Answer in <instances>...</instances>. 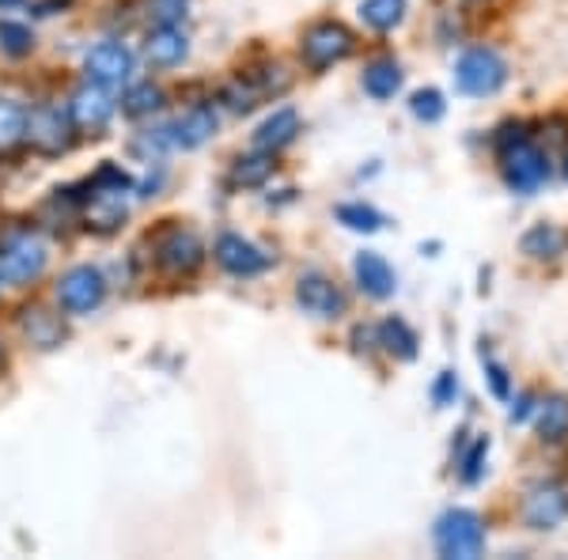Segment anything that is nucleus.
I'll list each match as a JSON object with an SVG mask.
<instances>
[{
    "instance_id": "nucleus-35",
    "label": "nucleus",
    "mask_w": 568,
    "mask_h": 560,
    "mask_svg": "<svg viewBox=\"0 0 568 560\" xmlns=\"http://www.w3.org/2000/svg\"><path fill=\"white\" fill-rule=\"evenodd\" d=\"M565 174H568V160H565Z\"/></svg>"
},
{
    "instance_id": "nucleus-1",
    "label": "nucleus",
    "mask_w": 568,
    "mask_h": 560,
    "mask_svg": "<svg viewBox=\"0 0 568 560\" xmlns=\"http://www.w3.org/2000/svg\"><path fill=\"white\" fill-rule=\"evenodd\" d=\"M436 553L447 560H474L485 549V522L466 508H452L436 519Z\"/></svg>"
},
{
    "instance_id": "nucleus-12",
    "label": "nucleus",
    "mask_w": 568,
    "mask_h": 560,
    "mask_svg": "<svg viewBox=\"0 0 568 560\" xmlns=\"http://www.w3.org/2000/svg\"><path fill=\"white\" fill-rule=\"evenodd\" d=\"M296 303L315 318H342L345 315V292L323 273H304L296 284Z\"/></svg>"
},
{
    "instance_id": "nucleus-20",
    "label": "nucleus",
    "mask_w": 568,
    "mask_h": 560,
    "mask_svg": "<svg viewBox=\"0 0 568 560\" xmlns=\"http://www.w3.org/2000/svg\"><path fill=\"white\" fill-rule=\"evenodd\" d=\"M538 436L546 444H561L568 439V398L565 394H554L538 406Z\"/></svg>"
},
{
    "instance_id": "nucleus-24",
    "label": "nucleus",
    "mask_w": 568,
    "mask_h": 560,
    "mask_svg": "<svg viewBox=\"0 0 568 560\" xmlns=\"http://www.w3.org/2000/svg\"><path fill=\"white\" fill-rule=\"evenodd\" d=\"M27 136V106L16 99H0V149H12Z\"/></svg>"
},
{
    "instance_id": "nucleus-16",
    "label": "nucleus",
    "mask_w": 568,
    "mask_h": 560,
    "mask_svg": "<svg viewBox=\"0 0 568 560\" xmlns=\"http://www.w3.org/2000/svg\"><path fill=\"white\" fill-rule=\"evenodd\" d=\"M144 53H149L152 65L171 69V65H179V61H186L190 39H186V31H182L179 23H160L149 34V42H144Z\"/></svg>"
},
{
    "instance_id": "nucleus-29",
    "label": "nucleus",
    "mask_w": 568,
    "mask_h": 560,
    "mask_svg": "<svg viewBox=\"0 0 568 560\" xmlns=\"http://www.w3.org/2000/svg\"><path fill=\"white\" fill-rule=\"evenodd\" d=\"M409 110H414V118H417V122L436 125L439 118L447 114V103H444V95H439L436 88H425V91H417V95L409 99Z\"/></svg>"
},
{
    "instance_id": "nucleus-9",
    "label": "nucleus",
    "mask_w": 568,
    "mask_h": 560,
    "mask_svg": "<svg viewBox=\"0 0 568 560\" xmlns=\"http://www.w3.org/2000/svg\"><path fill=\"white\" fill-rule=\"evenodd\" d=\"M213 258L224 273H232V277H258V273L270 269V254H262L258 246L251 243V238L243 235H220L216 246H213Z\"/></svg>"
},
{
    "instance_id": "nucleus-5",
    "label": "nucleus",
    "mask_w": 568,
    "mask_h": 560,
    "mask_svg": "<svg viewBox=\"0 0 568 560\" xmlns=\"http://www.w3.org/2000/svg\"><path fill=\"white\" fill-rule=\"evenodd\" d=\"M300 53H304V65L311 72H326L329 65H337V61H345L353 53V31L337 20H323L304 34Z\"/></svg>"
},
{
    "instance_id": "nucleus-32",
    "label": "nucleus",
    "mask_w": 568,
    "mask_h": 560,
    "mask_svg": "<svg viewBox=\"0 0 568 560\" xmlns=\"http://www.w3.org/2000/svg\"><path fill=\"white\" fill-rule=\"evenodd\" d=\"M485 371H489V383H493V394H497V398H508V371H504L500 364H485Z\"/></svg>"
},
{
    "instance_id": "nucleus-14",
    "label": "nucleus",
    "mask_w": 568,
    "mask_h": 560,
    "mask_svg": "<svg viewBox=\"0 0 568 560\" xmlns=\"http://www.w3.org/2000/svg\"><path fill=\"white\" fill-rule=\"evenodd\" d=\"M114 110H118V103L110 99V91L106 88H99V84H88L72 95V103H69V118H72V125L77 130H103V125L114 118Z\"/></svg>"
},
{
    "instance_id": "nucleus-15",
    "label": "nucleus",
    "mask_w": 568,
    "mask_h": 560,
    "mask_svg": "<svg viewBox=\"0 0 568 560\" xmlns=\"http://www.w3.org/2000/svg\"><path fill=\"white\" fill-rule=\"evenodd\" d=\"M353 273H356L361 292H364V296H372V299H390L394 288H398V281H394V269L387 265V258H383V254H375V251L356 254Z\"/></svg>"
},
{
    "instance_id": "nucleus-6",
    "label": "nucleus",
    "mask_w": 568,
    "mask_h": 560,
    "mask_svg": "<svg viewBox=\"0 0 568 560\" xmlns=\"http://www.w3.org/2000/svg\"><path fill=\"white\" fill-rule=\"evenodd\" d=\"M500 160H504V182H508L516 194H535L549 179V160L530 141H519V144H511V149H504Z\"/></svg>"
},
{
    "instance_id": "nucleus-18",
    "label": "nucleus",
    "mask_w": 568,
    "mask_h": 560,
    "mask_svg": "<svg viewBox=\"0 0 568 560\" xmlns=\"http://www.w3.org/2000/svg\"><path fill=\"white\" fill-rule=\"evenodd\" d=\"M519 251L535 262H554L568 251V227L557 224H535L530 232L519 238Z\"/></svg>"
},
{
    "instance_id": "nucleus-30",
    "label": "nucleus",
    "mask_w": 568,
    "mask_h": 560,
    "mask_svg": "<svg viewBox=\"0 0 568 560\" xmlns=\"http://www.w3.org/2000/svg\"><path fill=\"white\" fill-rule=\"evenodd\" d=\"M485 455H489V439H474V447L463 458V481L466 485H478L485 474Z\"/></svg>"
},
{
    "instance_id": "nucleus-26",
    "label": "nucleus",
    "mask_w": 568,
    "mask_h": 560,
    "mask_svg": "<svg viewBox=\"0 0 568 560\" xmlns=\"http://www.w3.org/2000/svg\"><path fill=\"white\" fill-rule=\"evenodd\" d=\"M273 152H262V155H246V160H235L232 167V182L235 186H262L265 179L273 174Z\"/></svg>"
},
{
    "instance_id": "nucleus-31",
    "label": "nucleus",
    "mask_w": 568,
    "mask_h": 560,
    "mask_svg": "<svg viewBox=\"0 0 568 560\" xmlns=\"http://www.w3.org/2000/svg\"><path fill=\"white\" fill-rule=\"evenodd\" d=\"M455 394H459V379H455L452 371H444L436 379V387H433V401H436V406H447V401H452Z\"/></svg>"
},
{
    "instance_id": "nucleus-34",
    "label": "nucleus",
    "mask_w": 568,
    "mask_h": 560,
    "mask_svg": "<svg viewBox=\"0 0 568 560\" xmlns=\"http://www.w3.org/2000/svg\"><path fill=\"white\" fill-rule=\"evenodd\" d=\"M23 0H0V12H4V8H20Z\"/></svg>"
},
{
    "instance_id": "nucleus-33",
    "label": "nucleus",
    "mask_w": 568,
    "mask_h": 560,
    "mask_svg": "<svg viewBox=\"0 0 568 560\" xmlns=\"http://www.w3.org/2000/svg\"><path fill=\"white\" fill-rule=\"evenodd\" d=\"M530 401H535V398H530V394H524V398L516 401V409H511V420H516V425H519V420H527V413H530Z\"/></svg>"
},
{
    "instance_id": "nucleus-10",
    "label": "nucleus",
    "mask_w": 568,
    "mask_h": 560,
    "mask_svg": "<svg viewBox=\"0 0 568 560\" xmlns=\"http://www.w3.org/2000/svg\"><path fill=\"white\" fill-rule=\"evenodd\" d=\"M155 262L168 273L186 277V273H194L197 265L205 262V246H201V238L194 232H186V227H171V232L155 243Z\"/></svg>"
},
{
    "instance_id": "nucleus-17",
    "label": "nucleus",
    "mask_w": 568,
    "mask_h": 560,
    "mask_svg": "<svg viewBox=\"0 0 568 560\" xmlns=\"http://www.w3.org/2000/svg\"><path fill=\"white\" fill-rule=\"evenodd\" d=\"M296 133H300V114L292 106H281L258 125V133H254V149H258V152H281L284 144L296 141Z\"/></svg>"
},
{
    "instance_id": "nucleus-13",
    "label": "nucleus",
    "mask_w": 568,
    "mask_h": 560,
    "mask_svg": "<svg viewBox=\"0 0 568 560\" xmlns=\"http://www.w3.org/2000/svg\"><path fill=\"white\" fill-rule=\"evenodd\" d=\"M568 519V492L561 485H538L524 503V522L530 530H557Z\"/></svg>"
},
{
    "instance_id": "nucleus-27",
    "label": "nucleus",
    "mask_w": 568,
    "mask_h": 560,
    "mask_svg": "<svg viewBox=\"0 0 568 560\" xmlns=\"http://www.w3.org/2000/svg\"><path fill=\"white\" fill-rule=\"evenodd\" d=\"M163 106V91L155 84H133L125 91L122 99V114L125 118H144V114H155Z\"/></svg>"
},
{
    "instance_id": "nucleus-25",
    "label": "nucleus",
    "mask_w": 568,
    "mask_h": 560,
    "mask_svg": "<svg viewBox=\"0 0 568 560\" xmlns=\"http://www.w3.org/2000/svg\"><path fill=\"white\" fill-rule=\"evenodd\" d=\"M34 50V31L27 23H16V20H0V53L12 61L27 58Z\"/></svg>"
},
{
    "instance_id": "nucleus-21",
    "label": "nucleus",
    "mask_w": 568,
    "mask_h": 560,
    "mask_svg": "<svg viewBox=\"0 0 568 560\" xmlns=\"http://www.w3.org/2000/svg\"><path fill=\"white\" fill-rule=\"evenodd\" d=\"M23 329H27V337H31V345H39V348H58L61 342H65V329H61V318H58V315H50V310H42V307L27 310Z\"/></svg>"
},
{
    "instance_id": "nucleus-23",
    "label": "nucleus",
    "mask_w": 568,
    "mask_h": 560,
    "mask_svg": "<svg viewBox=\"0 0 568 560\" xmlns=\"http://www.w3.org/2000/svg\"><path fill=\"white\" fill-rule=\"evenodd\" d=\"M361 20L368 23L372 31H394V27L406 20V0H364Z\"/></svg>"
},
{
    "instance_id": "nucleus-3",
    "label": "nucleus",
    "mask_w": 568,
    "mask_h": 560,
    "mask_svg": "<svg viewBox=\"0 0 568 560\" xmlns=\"http://www.w3.org/2000/svg\"><path fill=\"white\" fill-rule=\"evenodd\" d=\"M455 84H459V91H466V95H497V91L508 84V65H504V58L497 50H485V45H478V50H466L459 58V65H455Z\"/></svg>"
},
{
    "instance_id": "nucleus-19",
    "label": "nucleus",
    "mask_w": 568,
    "mask_h": 560,
    "mask_svg": "<svg viewBox=\"0 0 568 560\" xmlns=\"http://www.w3.org/2000/svg\"><path fill=\"white\" fill-rule=\"evenodd\" d=\"M364 91H368L372 99H394L402 91V65L394 58H379L372 61L368 69H364Z\"/></svg>"
},
{
    "instance_id": "nucleus-8",
    "label": "nucleus",
    "mask_w": 568,
    "mask_h": 560,
    "mask_svg": "<svg viewBox=\"0 0 568 560\" xmlns=\"http://www.w3.org/2000/svg\"><path fill=\"white\" fill-rule=\"evenodd\" d=\"M72 118L61 106H39L34 114H27V141L45 155H58L72 144Z\"/></svg>"
},
{
    "instance_id": "nucleus-2",
    "label": "nucleus",
    "mask_w": 568,
    "mask_h": 560,
    "mask_svg": "<svg viewBox=\"0 0 568 560\" xmlns=\"http://www.w3.org/2000/svg\"><path fill=\"white\" fill-rule=\"evenodd\" d=\"M45 243L31 232H8L0 238V281L8 284H31L45 269Z\"/></svg>"
},
{
    "instance_id": "nucleus-22",
    "label": "nucleus",
    "mask_w": 568,
    "mask_h": 560,
    "mask_svg": "<svg viewBox=\"0 0 568 560\" xmlns=\"http://www.w3.org/2000/svg\"><path fill=\"white\" fill-rule=\"evenodd\" d=\"M379 345L387 348L390 356H398V360H414L417 356V334L402 323V318H387V323L379 326Z\"/></svg>"
},
{
    "instance_id": "nucleus-28",
    "label": "nucleus",
    "mask_w": 568,
    "mask_h": 560,
    "mask_svg": "<svg viewBox=\"0 0 568 560\" xmlns=\"http://www.w3.org/2000/svg\"><path fill=\"white\" fill-rule=\"evenodd\" d=\"M337 224H345L349 232H379L383 227V216L375 213L372 205H361V201H353V205H337Z\"/></svg>"
},
{
    "instance_id": "nucleus-11",
    "label": "nucleus",
    "mask_w": 568,
    "mask_h": 560,
    "mask_svg": "<svg viewBox=\"0 0 568 560\" xmlns=\"http://www.w3.org/2000/svg\"><path fill=\"white\" fill-rule=\"evenodd\" d=\"M216 125H220L216 106L197 103V106H190L182 118H175V122H171L168 130H163V136H168L171 149L194 152V149H201V144H205V141H213Z\"/></svg>"
},
{
    "instance_id": "nucleus-4",
    "label": "nucleus",
    "mask_w": 568,
    "mask_h": 560,
    "mask_svg": "<svg viewBox=\"0 0 568 560\" xmlns=\"http://www.w3.org/2000/svg\"><path fill=\"white\" fill-rule=\"evenodd\" d=\"M106 299V277L95 265H72L65 277L58 281V303L65 315H91Z\"/></svg>"
},
{
    "instance_id": "nucleus-7",
    "label": "nucleus",
    "mask_w": 568,
    "mask_h": 560,
    "mask_svg": "<svg viewBox=\"0 0 568 560\" xmlns=\"http://www.w3.org/2000/svg\"><path fill=\"white\" fill-rule=\"evenodd\" d=\"M84 72H88L91 84H99L106 91L125 88L133 77V50L122 42H99L84 58Z\"/></svg>"
}]
</instances>
